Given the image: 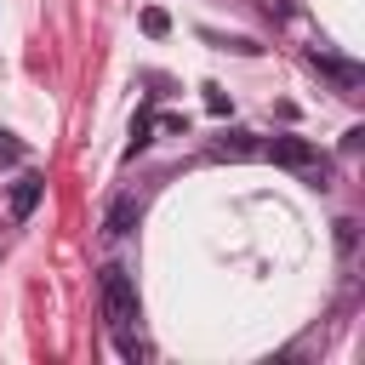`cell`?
<instances>
[{"label":"cell","instance_id":"cell-12","mask_svg":"<svg viewBox=\"0 0 365 365\" xmlns=\"http://www.w3.org/2000/svg\"><path fill=\"white\" fill-rule=\"evenodd\" d=\"M336 245H342V251H354V222H348V217L336 222Z\"/></svg>","mask_w":365,"mask_h":365},{"label":"cell","instance_id":"cell-8","mask_svg":"<svg viewBox=\"0 0 365 365\" xmlns=\"http://www.w3.org/2000/svg\"><path fill=\"white\" fill-rule=\"evenodd\" d=\"M148 131H154V120H148V114H137V120H131V148H125V154L148 148Z\"/></svg>","mask_w":365,"mask_h":365},{"label":"cell","instance_id":"cell-10","mask_svg":"<svg viewBox=\"0 0 365 365\" xmlns=\"http://www.w3.org/2000/svg\"><path fill=\"white\" fill-rule=\"evenodd\" d=\"M29 148H23V137H11V131H0V160H23Z\"/></svg>","mask_w":365,"mask_h":365},{"label":"cell","instance_id":"cell-1","mask_svg":"<svg viewBox=\"0 0 365 365\" xmlns=\"http://www.w3.org/2000/svg\"><path fill=\"white\" fill-rule=\"evenodd\" d=\"M257 154H268L274 165H291V171H302L314 188H331V165L319 160V148H314L308 137H268V143H257Z\"/></svg>","mask_w":365,"mask_h":365},{"label":"cell","instance_id":"cell-5","mask_svg":"<svg viewBox=\"0 0 365 365\" xmlns=\"http://www.w3.org/2000/svg\"><path fill=\"white\" fill-rule=\"evenodd\" d=\"M137 217H143V200H137V194H120V200L108 205V217H103V234H108V240H120V234H131V228H137Z\"/></svg>","mask_w":365,"mask_h":365},{"label":"cell","instance_id":"cell-4","mask_svg":"<svg viewBox=\"0 0 365 365\" xmlns=\"http://www.w3.org/2000/svg\"><path fill=\"white\" fill-rule=\"evenodd\" d=\"M40 194H46V177H40V171H23V177L11 182V194H6L11 222H29V217H34V205H40Z\"/></svg>","mask_w":365,"mask_h":365},{"label":"cell","instance_id":"cell-13","mask_svg":"<svg viewBox=\"0 0 365 365\" xmlns=\"http://www.w3.org/2000/svg\"><path fill=\"white\" fill-rule=\"evenodd\" d=\"M262 11H268V17H285L291 6H285V0H262Z\"/></svg>","mask_w":365,"mask_h":365},{"label":"cell","instance_id":"cell-3","mask_svg":"<svg viewBox=\"0 0 365 365\" xmlns=\"http://www.w3.org/2000/svg\"><path fill=\"white\" fill-rule=\"evenodd\" d=\"M308 63H314L325 80H336V91H359V86H365V68H359V63H342V57H336V51H325V46H314V51H308Z\"/></svg>","mask_w":365,"mask_h":365},{"label":"cell","instance_id":"cell-9","mask_svg":"<svg viewBox=\"0 0 365 365\" xmlns=\"http://www.w3.org/2000/svg\"><path fill=\"white\" fill-rule=\"evenodd\" d=\"M143 29H148V34H165V29H171V17H165L160 6H148V11H143Z\"/></svg>","mask_w":365,"mask_h":365},{"label":"cell","instance_id":"cell-6","mask_svg":"<svg viewBox=\"0 0 365 365\" xmlns=\"http://www.w3.org/2000/svg\"><path fill=\"white\" fill-rule=\"evenodd\" d=\"M211 160H257V137L251 131H228L211 143Z\"/></svg>","mask_w":365,"mask_h":365},{"label":"cell","instance_id":"cell-2","mask_svg":"<svg viewBox=\"0 0 365 365\" xmlns=\"http://www.w3.org/2000/svg\"><path fill=\"white\" fill-rule=\"evenodd\" d=\"M97 285H103V319H108V331H137L143 308H137V285H131V274H125L120 262H108Z\"/></svg>","mask_w":365,"mask_h":365},{"label":"cell","instance_id":"cell-7","mask_svg":"<svg viewBox=\"0 0 365 365\" xmlns=\"http://www.w3.org/2000/svg\"><path fill=\"white\" fill-rule=\"evenodd\" d=\"M114 348H120V359H131V365H137V359H148V348H143V336H137V331H114Z\"/></svg>","mask_w":365,"mask_h":365},{"label":"cell","instance_id":"cell-11","mask_svg":"<svg viewBox=\"0 0 365 365\" xmlns=\"http://www.w3.org/2000/svg\"><path fill=\"white\" fill-rule=\"evenodd\" d=\"M205 108H211V114H228V97H222L217 86H205Z\"/></svg>","mask_w":365,"mask_h":365}]
</instances>
